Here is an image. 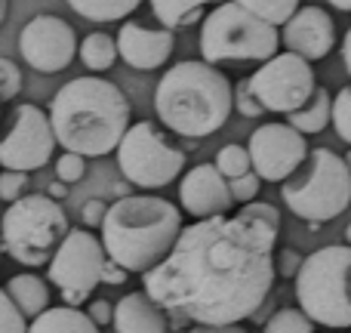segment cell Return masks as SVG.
<instances>
[{
  "mask_svg": "<svg viewBox=\"0 0 351 333\" xmlns=\"http://www.w3.org/2000/svg\"><path fill=\"white\" fill-rule=\"evenodd\" d=\"M278 231L280 213L265 200H250L231 216L194 219L170 253L142 275L145 293L173 328L241 324L259 312L274 287Z\"/></svg>",
  "mask_w": 351,
  "mask_h": 333,
  "instance_id": "obj_1",
  "label": "cell"
},
{
  "mask_svg": "<svg viewBox=\"0 0 351 333\" xmlns=\"http://www.w3.org/2000/svg\"><path fill=\"white\" fill-rule=\"evenodd\" d=\"M130 115V99L121 87L96 74L68 80L49 102V121L59 146L84 158H105L117 152L133 127Z\"/></svg>",
  "mask_w": 351,
  "mask_h": 333,
  "instance_id": "obj_2",
  "label": "cell"
},
{
  "mask_svg": "<svg viewBox=\"0 0 351 333\" xmlns=\"http://www.w3.org/2000/svg\"><path fill=\"white\" fill-rule=\"evenodd\" d=\"M234 108V87L213 62H176L158 80L154 111L160 124L185 139H204L225 127Z\"/></svg>",
  "mask_w": 351,
  "mask_h": 333,
  "instance_id": "obj_3",
  "label": "cell"
},
{
  "mask_svg": "<svg viewBox=\"0 0 351 333\" xmlns=\"http://www.w3.org/2000/svg\"><path fill=\"white\" fill-rule=\"evenodd\" d=\"M182 229V210L167 198L123 194L105 213L102 244L114 262L133 275H145L176 247Z\"/></svg>",
  "mask_w": 351,
  "mask_h": 333,
  "instance_id": "obj_4",
  "label": "cell"
},
{
  "mask_svg": "<svg viewBox=\"0 0 351 333\" xmlns=\"http://www.w3.org/2000/svg\"><path fill=\"white\" fill-rule=\"evenodd\" d=\"M280 198L299 219L311 225L342 216L351 204V167L330 148H315L302 167L280 182Z\"/></svg>",
  "mask_w": 351,
  "mask_h": 333,
  "instance_id": "obj_5",
  "label": "cell"
},
{
  "mask_svg": "<svg viewBox=\"0 0 351 333\" xmlns=\"http://www.w3.org/2000/svg\"><path fill=\"white\" fill-rule=\"evenodd\" d=\"M296 303L315 324L351 328V244H327L305 256L296 275Z\"/></svg>",
  "mask_w": 351,
  "mask_h": 333,
  "instance_id": "obj_6",
  "label": "cell"
},
{
  "mask_svg": "<svg viewBox=\"0 0 351 333\" xmlns=\"http://www.w3.org/2000/svg\"><path fill=\"white\" fill-rule=\"evenodd\" d=\"M278 25L250 12L237 0L216 3L200 22V56L219 62H268L278 56Z\"/></svg>",
  "mask_w": 351,
  "mask_h": 333,
  "instance_id": "obj_7",
  "label": "cell"
},
{
  "mask_svg": "<svg viewBox=\"0 0 351 333\" xmlns=\"http://www.w3.org/2000/svg\"><path fill=\"white\" fill-rule=\"evenodd\" d=\"M68 231V216L53 194H22L6 207L0 219L3 250L31 268L53 260Z\"/></svg>",
  "mask_w": 351,
  "mask_h": 333,
  "instance_id": "obj_8",
  "label": "cell"
},
{
  "mask_svg": "<svg viewBox=\"0 0 351 333\" xmlns=\"http://www.w3.org/2000/svg\"><path fill=\"white\" fill-rule=\"evenodd\" d=\"M117 167L133 185L164 188L185 170V152L176 148L154 121H139L117 146Z\"/></svg>",
  "mask_w": 351,
  "mask_h": 333,
  "instance_id": "obj_9",
  "label": "cell"
},
{
  "mask_svg": "<svg viewBox=\"0 0 351 333\" xmlns=\"http://www.w3.org/2000/svg\"><path fill=\"white\" fill-rule=\"evenodd\" d=\"M250 87L265 105V111H274V115H290V111L302 108L317 90L311 62L290 49L262 62L250 78Z\"/></svg>",
  "mask_w": 351,
  "mask_h": 333,
  "instance_id": "obj_10",
  "label": "cell"
},
{
  "mask_svg": "<svg viewBox=\"0 0 351 333\" xmlns=\"http://www.w3.org/2000/svg\"><path fill=\"white\" fill-rule=\"evenodd\" d=\"M56 146V130L49 115H43L37 105L25 102L16 108L10 124V133L0 139V167L6 170H40L49 164Z\"/></svg>",
  "mask_w": 351,
  "mask_h": 333,
  "instance_id": "obj_11",
  "label": "cell"
},
{
  "mask_svg": "<svg viewBox=\"0 0 351 333\" xmlns=\"http://www.w3.org/2000/svg\"><path fill=\"white\" fill-rule=\"evenodd\" d=\"M108 260L111 256L105 250L102 238H96L90 229H71L49 260L47 278L59 290L93 293V287L102 284V272Z\"/></svg>",
  "mask_w": 351,
  "mask_h": 333,
  "instance_id": "obj_12",
  "label": "cell"
},
{
  "mask_svg": "<svg viewBox=\"0 0 351 333\" xmlns=\"http://www.w3.org/2000/svg\"><path fill=\"white\" fill-rule=\"evenodd\" d=\"M250 158L253 170L265 182H284L302 167L308 158V142L305 133L296 130L293 124H262L250 136Z\"/></svg>",
  "mask_w": 351,
  "mask_h": 333,
  "instance_id": "obj_13",
  "label": "cell"
},
{
  "mask_svg": "<svg viewBox=\"0 0 351 333\" xmlns=\"http://www.w3.org/2000/svg\"><path fill=\"white\" fill-rule=\"evenodd\" d=\"M19 53L34 71H65L80 53L74 28L59 16H34L19 31Z\"/></svg>",
  "mask_w": 351,
  "mask_h": 333,
  "instance_id": "obj_14",
  "label": "cell"
},
{
  "mask_svg": "<svg viewBox=\"0 0 351 333\" xmlns=\"http://www.w3.org/2000/svg\"><path fill=\"white\" fill-rule=\"evenodd\" d=\"M179 200H182V210L191 213L194 219L228 213L237 204L228 179L219 173L216 164H197L188 170L179 182Z\"/></svg>",
  "mask_w": 351,
  "mask_h": 333,
  "instance_id": "obj_15",
  "label": "cell"
},
{
  "mask_svg": "<svg viewBox=\"0 0 351 333\" xmlns=\"http://www.w3.org/2000/svg\"><path fill=\"white\" fill-rule=\"evenodd\" d=\"M280 43L290 53L305 56L308 62L327 59L330 49L336 47V25L321 6H299L280 31Z\"/></svg>",
  "mask_w": 351,
  "mask_h": 333,
  "instance_id": "obj_16",
  "label": "cell"
},
{
  "mask_svg": "<svg viewBox=\"0 0 351 333\" xmlns=\"http://www.w3.org/2000/svg\"><path fill=\"white\" fill-rule=\"evenodd\" d=\"M117 49L121 59L136 71H154V68L167 65V59L176 49L173 28H145L139 22H123L117 31Z\"/></svg>",
  "mask_w": 351,
  "mask_h": 333,
  "instance_id": "obj_17",
  "label": "cell"
},
{
  "mask_svg": "<svg viewBox=\"0 0 351 333\" xmlns=\"http://www.w3.org/2000/svg\"><path fill=\"white\" fill-rule=\"evenodd\" d=\"M111 328L117 333H167V312L148 293H127L117 299Z\"/></svg>",
  "mask_w": 351,
  "mask_h": 333,
  "instance_id": "obj_18",
  "label": "cell"
},
{
  "mask_svg": "<svg viewBox=\"0 0 351 333\" xmlns=\"http://www.w3.org/2000/svg\"><path fill=\"white\" fill-rule=\"evenodd\" d=\"M28 333H99V324L90 312H80L77 306H59L31 318Z\"/></svg>",
  "mask_w": 351,
  "mask_h": 333,
  "instance_id": "obj_19",
  "label": "cell"
},
{
  "mask_svg": "<svg viewBox=\"0 0 351 333\" xmlns=\"http://www.w3.org/2000/svg\"><path fill=\"white\" fill-rule=\"evenodd\" d=\"M222 0H152V12L164 28H188L206 19V6H216Z\"/></svg>",
  "mask_w": 351,
  "mask_h": 333,
  "instance_id": "obj_20",
  "label": "cell"
},
{
  "mask_svg": "<svg viewBox=\"0 0 351 333\" xmlns=\"http://www.w3.org/2000/svg\"><path fill=\"white\" fill-rule=\"evenodd\" d=\"M6 290L16 299V306L25 312V318H37L40 312L49 309V287L43 284V278L25 272V275H12L6 281Z\"/></svg>",
  "mask_w": 351,
  "mask_h": 333,
  "instance_id": "obj_21",
  "label": "cell"
},
{
  "mask_svg": "<svg viewBox=\"0 0 351 333\" xmlns=\"http://www.w3.org/2000/svg\"><path fill=\"white\" fill-rule=\"evenodd\" d=\"M287 124H293L296 130H302L305 136L327 130V124H333V96H330L324 87H317L315 96H311L302 108H296V111L287 115Z\"/></svg>",
  "mask_w": 351,
  "mask_h": 333,
  "instance_id": "obj_22",
  "label": "cell"
},
{
  "mask_svg": "<svg viewBox=\"0 0 351 333\" xmlns=\"http://www.w3.org/2000/svg\"><path fill=\"white\" fill-rule=\"evenodd\" d=\"M117 53H121V49H117L114 37L102 34V31H93V34H86L84 41H80V53L77 56L93 74H102V71H108V68L114 65Z\"/></svg>",
  "mask_w": 351,
  "mask_h": 333,
  "instance_id": "obj_23",
  "label": "cell"
},
{
  "mask_svg": "<svg viewBox=\"0 0 351 333\" xmlns=\"http://www.w3.org/2000/svg\"><path fill=\"white\" fill-rule=\"evenodd\" d=\"M139 3L142 0H68V6L77 16L90 19V22H117V19H127Z\"/></svg>",
  "mask_w": 351,
  "mask_h": 333,
  "instance_id": "obj_24",
  "label": "cell"
},
{
  "mask_svg": "<svg viewBox=\"0 0 351 333\" xmlns=\"http://www.w3.org/2000/svg\"><path fill=\"white\" fill-rule=\"evenodd\" d=\"M237 3L247 6L256 16H262L265 22L278 25V28H284L293 19V12L299 10V0H237Z\"/></svg>",
  "mask_w": 351,
  "mask_h": 333,
  "instance_id": "obj_25",
  "label": "cell"
},
{
  "mask_svg": "<svg viewBox=\"0 0 351 333\" xmlns=\"http://www.w3.org/2000/svg\"><path fill=\"white\" fill-rule=\"evenodd\" d=\"M216 167H219V173L225 176V179H234V176H243V173H250L253 170V158H250V148H243V146H225V148H219V154H216Z\"/></svg>",
  "mask_w": 351,
  "mask_h": 333,
  "instance_id": "obj_26",
  "label": "cell"
},
{
  "mask_svg": "<svg viewBox=\"0 0 351 333\" xmlns=\"http://www.w3.org/2000/svg\"><path fill=\"white\" fill-rule=\"evenodd\" d=\"M265 333H315V321L302 309H280L268 318Z\"/></svg>",
  "mask_w": 351,
  "mask_h": 333,
  "instance_id": "obj_27",
  "label": "cell"
},
{
  "mask_svg": "<svg viewBox=\"0 0 351 333\" xmlns=\"http://www.w3.org/2000/svg\"><path fill=\"white\" fill-rule=\"evenodd\" d=\"M0 333H28L25 312L16 306L6 287H0Z\"/></svg>",
  "mask_w": 351,
  "mask_h": 333,
  "instance_id": "obj_28",
  "label": "cell"
},
{
  "mask_svg": "<svg viewBox=\"0 0 351 333\" xmlns=\"http://www.w3.org/2000/svg\"><path fill=\"white\" fill-rule=\"evenodd\" d=\"M333 127L339 139L351 146V87H342L333 96Z\"/></svg>",
  "mask_w": 351,
  "mask_h": 333,
  "instance_id": "obj_29",
  "label": "cell"
},
{
  "mask_svg": "<svg viewBox=\"0 0 351 333\" xmlns=\"http://www.w3.org/2000/svg\"><path fill=\"white\" fill-rule=\"evenodd\" d=\"M22 71H19V65L12 59H3L0 56V99L3 102H10V99H16L19 93H22Z\"/></svg>",
  "mask_w": 351,
  "mask_h": 333,
  "instance_id": "obj_30",
  "label": "cell"
},
{
  "mask_svg": "<svg viewBox=\"0 0 351 333\" xmlns=\"http://www.w3.org/2000/svg\"><path fill=\"white\" fill-rule=\"evenodd\" d=\"M86 176V158L84 154H77V152H65V154H59V161H56V179H62V182H80Z\"/></svg>",
  "mask_w": 351,
  "mask_h": 333,
  "instance_id": "obj_31",
  "label": "cell"
},
{
  "mask_svg": "<svg viewBox=\"0 0 351 333\" xmlns=\"http://www.w3.org/2000/svg\"><path fill=\"white\" fill-rule=\"evenodd\" d=\"M234 108L241 111L243 117H262V115H265V105H262L259 96L253 93V87H250V78L241 80V84L234 87Z\"/></svg>",
  "mask_w": 351,
  "mask_h": 333,
  "instance_id": "obj_32",
  "label": "cell"
},
{
  "mask_svg": "<svg viewBox=\"0 0 351 333\" xmlns=\"http://www.w3.org/2000/svg\"><path fill=\"white\" fill-rule=\"evenodd\" d=\"M25 188H28V173L3 167V173H0V200L12 204V200H19L25 194Z\"/></svg>",
  "mask_w": 351,
  "mask_h": 333,
  "instance_id": "obj_33",
  "label": "cell"
},
{
  "mask_svg": "<svg viewBox=\"0 0 351 333\" xmlns=\"http://www.w3.org/2000/svg\"><path fill=\"white\" fill-rule=\"evenodd\" d=\"M228 185H231V194H234L237 204H250V200H256V194H259L262 176L256 173V170H250V173H243V176H234V179H228Z\"/></svg>",
  "mask_w": 351,
  "mask_h": 333,
  "instance_id": "obj_34",
  "label": "cell"
},
{
  "mask_svg": "<svg viewBox=\"0 0 351 333\" xmlns=\"http://www.w3.org/2000/svg\"><path fill=\"white\" fill-rule=\"evenodd\" d=\"M302 256L296 253L293 247H287V250H280V253H274V266H278V275L280 278H296L299 275V268H302Z\"/></svg>",
  "mask_w": 351,
  "mask_h": 333,
  "instance_id": "obj_35",
  "label": "cell"
},
{
  "mask_svg": "<svg viewBox=\"0 0 351 333\" xmlns=\"http://www.w3.org/2000/svg\"><path fill=\"white\" fill-rule=\"evenodd\" d=\"M108 207H111V204H105V200H99V198L86 200V204H84V210H80V219H84V225H86V229H102V222H105V213H108Z\"/></svg>",
  "mask_w": 351,
  "mask_h": 333,
  "instance_id": "obj_36",
  "label": "cell"
},
{
  "mask_svg": "<svg viewBox=\"0 0 351 333\" xmlns=\"http://www.w3.org/2000/svg\"><path fill=\"white\" fill-rule=\"evenodd\" d=\"M130 268H123L121 262H114V260H108L105 262V272H102V284H108V287H121L123 281L130 278Z\"/></svg>",
  "mask_w": 351,
  "mask_h": 333,
  "instance_id": "obj_37",
  "label": "cell"
},
{
  "mask_svg": "<svg viewBox=\"0 0 351 333\" xmlns=\"http://www.w3.org/2000/svg\"><path fill=\"white\" fill-rule=\"evenodd\" d=\"M90 315H93V321H96L99 328H105V324L114 321V306H111L108 299H93Z\"/></svg>",
  "mask_w": 351,
  "mask_h": 333,
  "instance_id": "obj_38",
  "label": "cell"
},
{
  "mask_svg": "<svg viewBox=\"0 0 351 333\" xmlns=\"http://www.w3.org/2000/svg\"><path fill=\"white\" fill-rule=\"evenodd\" d=\"M188 333H247L241 324H194Z\"/></svg>",
  "mask_w": 351,
  "mask_h": 333,
  "instance_id": "obj_39",
  "label": "cell"
},
{
  "mask_svg": "<svg viewBox=\"0 0 351 333\" xmlns=\"http://www.w3.org/2000/svg\"><path fill=\"white\" fill-rule=\"evenodd\" d=\"M62 299H65V306H84L86 299H90V293H84V290H62Z\"/></svg>",
  "mask_w": 351,
  "mask_h": 333,
  "instance_id": "obj_40",
  "label": "cell"
},
{
  "mask_svg": "<svg viewBox=\"0 0 351 333\" xmlns=\"http://www.w3.org/2000/svg\"><path fill=\"white\" fill-rule=\"evenodd\" d=\"M342 62H346V71L351 78V28L346 31V37H342Z\"/></svg>",
  "mask_w": 351,
  "mask_h": 333,
  "instance_id": "obj_41",
  "label": "cell"
},
{
  "mask_svg": "<svg viewBox=\"0 0 351 333\" xmlns=\"http://www.w3.org/2000/svg\"><path fill=\"white\" fill-rule=\"evenodd\" d=\"M65 192H68V182H62V179H56L53 185H49V194H53L56 200H59V198H62V194H65Z\"/></svg>",
  "mask_w": 351,
  "mask_h": 333,
  "instance_id": "obj_42",
  "label": "cell"
},
{
  "mask_svg": "<svg viewBox=\"0 0 351 333\" xmlns=\"http://www.w3.org/2000/svg\"><path fill=\"white\" fill-rule=\"evenodd\" d=\"M330 6H336V10H342V12H351V0H327Z\"/></svg>",
  "mask_w": 351,
  "mask_h": 333,
  "instance_id": "obj_43",
  "label": "cell"
},
{
  "mask_svg": "<svg viewBox=\"0 0 351 333\" xmlns=\"http://www.w3.org/2000/svg\"><path fill=\"white\" fill-rule=\"evenodd\" d=\"M6 10H10V0H0V25L6 22Z\"/></svg>",
  "mask_w": 351,
  "mask_h": 333,
  "instance_id": "obj_44",
  "label": "cell"
},
{
  "mask_svg": "<svg viewBox=\"0 0 351 333\" xmlns=\"http://www.w3.org/2000/svg\"><path fill=\"white\" fill-rule=\"evenodd\" d=\"M346 241L351 244V222H348V229H346Z\"/></svg>",
  "mask_w": 351,
  "mask_h": 333,
  "instance_id": "obj_45",
  "label": "cell"
},
{
  "mask_svg": "<svg viewBox=\"0 0 351 333\" xmlns=\"http://www.w3.org/2000/svg\"><path fill=\"white\" fill-rule=\"evenodd\" d=\"M346 161H348V167H351V152H348V154H346Z\"/></svg>",
  "mask_w": 351,
  "mask_h": 333,
  "instance_id": "obj_46",
  "label": "cell"
},
{
  "mask_svg": "<svg viewBox=\"0 0 351 333\" xmlns=\"http://www.w3.org/2000/svg\"><path fill=\"white\" fill-rule=\"evenodd\" d=\"M0 256H3V241H0Z\"/></svg>",
  "mask_w": 351,
  "mask_h": 333,
  "instance_id": "obj_47",
  "label": "cell"
},
{
  "mask_svg": "<svg viewBox=\"0 0 351 333\" xmlns=\"http://www.w3.org/2000/svg\"><path fill=\"white\" fill-rule=\"evenodd\" d=\"M0 102H3V99H0Z\"/></svg>",
  "mask_w": 351,
  "mask_h": 333,
  "instance_id": "obj_48",
  "label": "cell"
}]
</instances>
